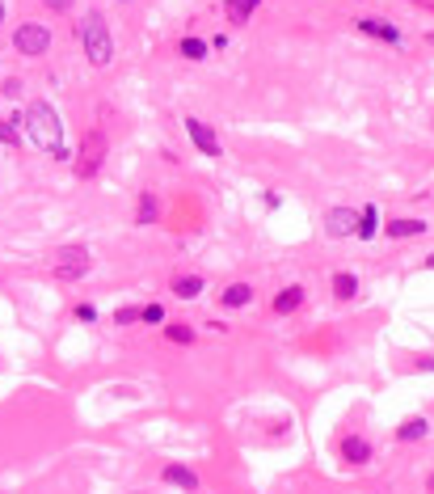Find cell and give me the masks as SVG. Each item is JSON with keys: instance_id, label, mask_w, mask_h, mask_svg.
<instances>
[{"instance_id": "6da1fadb", "label": "cell", "mask_w": 434, "mask_h": 494, "mask_svg": "<svg viewBox=\"0 0 434 494\" xmlns=\"http://www.w3.org/2000/svg\"><path fill=\"white\" fill-rule=\"evenodd\" d=\"M25 135L34 140V148H42L46 156L55 161H68V144H63V123H59V110L46 101V97H34L25 106Z\"/></svg>"}, {"instance_id": "7a4b0ae2", "label": "cell", "mask_w": 434, "mask_h": 494, "mask_svg": "<svg viewBox=\"0 0 434 494\" xmlns=\"http://www.w3.org/2000/svg\"><path fill=\"white\" fill-rule=\"evenodd\" d=\"M80 42H84V55H89L93 68H106V63L114 59V38H110V25H106L101 13H84V21H80Z\"/></svg>"}, {"instance_id": "3957f363", "label": "cell", "mask_w": 434, "mask_h": 494, "mask_svg": "<svg viewBox=\"0 0 434 494\" xmlns=\"http://www.w3.org/2000/svg\"><path fill=\"white\" fill-rule=\"evenodd\" d=\"M13 47H17V55H46L51 51V30L42 21H21L13 30Z\"/></svg>"}, {"instance_id": "277c9868", "label": "cell", "mask_w": 434, "mask_h": 494, "mask_svg": "<svg viewBox=\"0 0 434 494\" xmlns=\"http://www.w3.org/2000/svg\"><path fill=\"white\" fill-rule=\"evenodd\" d=\"M89 266H93V258H89L84 245H63V249H55V275H59V279L76 283L80 275H89Z\"/></svg>"}, {"instance_id": "5b68a950", "label": "cell", "mask_w": 434, "mask_h": 494, "mask_svg": "<svg viewBox=\"0 0 434 494\" xmlns=\"http://www.w3.org/2000/svg\"><path fill=\"white\" fill-rule=\"evenodd\" d=\"M101 161H106V135L101 131H89L84 144H80V156H76V173L80 178H93L101 169Z\"/></svg>"}, {"instance_id": "8992f818", "label": "cell", "mask_w": 434, "mask_h": 494, "mask_svg": "<svg viewBox=\"0 0 434 494\" xmlns=\"http://www.w3.org/2000/svg\"><path fill=\"white\" fill-rule=\"evenodd\" d=\"M186 135L194 140V148H198L203 156H211V161H219V156H224L219 135L211 131V123H203V118H186Z\"/></svg>"}, {"instance_id": "52a82bcc", "label": "cell", "mask_w": 434, "mask_h": 494, "mask_svg": "<svg viewBox=\"0 0 434 494\" xmlns=\"http://www.w3.org/2000/svg\"><path fill=\"white\" fill-rule=\"evenodd\" d=\"M355 228H359V211H350V207H333L325 216V233L329 237H355Z\"/></svg>"}, {"instance_id": "ba28073f", "label": "cell", "mask_w": 434, "mask_h": 494, "mask_svg": "<svg viewBox=\"0 0 434 494\" xmlns=\"http://www.w3.org/2000/svg\"><path fill=\"white\" fill-rule=\"evenodd\" d=\"M359 30H363V34H371V38H384V42H405L401 25H392L388 17H363V21H359Z\"/></svg>"}, {"instance_id": "9c48e42d", "label": "cell", "mask_w": 434, "mask_h": 494, "mask_svg": "<svg viewBox=\"0 0 434 494\" xmlns=\"http://www.w3.org/2000/svg\"><path fill=\"white\" fill-rule=\"evenodd\" d=\"M160 478H165L169 486H177V490H190V494L203 486V478H198L194 469H186V465H165V469H160Z\"/></svg>"}, {"instance_id": "30bf717a", "label": "cell", "mask_w": 434, "mask_h": 494, "mask_svg": "<svg viewBox=\"0 0 434 494\" xmlns=\"http://www.w3.org/2000/svg\"><path fill=\"white\" fill-rule=\"evenodd\" d=\"M342 461H350V465H367V461H371V440H363V436H346V440H342Z\"/></svg>"}, {"instance_id": "8fae6325", "label": "cell", "mask_w": 434, "mask_h": 494, "mask_svg": "<svg viewBox=\"0 0 434 494\" xmlns=\"http://www.w3.org/2000/svg\"><path fill=\"white\" fill-rule=\"evenodd\" d=\"M304 296H308V292H304L300 283H287V288H283V292L274 296V313H279V317H287V313H295V309L304 304Z\"/></svg>"}, {"instance_id": "7c38bea8", "label": "cell", "mask_w": 434, "mask_h": 494, "mask_svg": "<svg viewBox=\"0 0 434 494\" xmlns=\"http://www.w3.org/2000/svg\"><path fill=\"white\" fill-rule=\"evenodd\" d=\"M380 233V207L371 203V207H363L359 211V228H355V237H363V241H371Z\"/></svg>"}, {"instance_id": "4fadbf2b", "label": "cell", "mask_w": 434, "mask_h": 494, "mask_svg": "<svg viewBox=\"0 0 434 494\" xmlns=\"http://www.w3.org/2000/svg\"><path fill=\"white\" fill-rule=\"evenodd\" d=\"M262 0H224V13H228V21L232 25H245L249 17H253V8H257Z\"/></svg>"}, {"instance_id": "5bb4252c", "label": "cell", "mask_w": 434, "mask_h": 494, "mask_svg": "<svg viewBox=\"0 0 434 494\" xmlns=\"http://www.w3.org/2000/svg\"><path fill=\"white\" fill-rule=\"evenodd\" d=\"M156 216H160V203H156V194H152V190H143V194H139L135 224H143V228H148V224H156Z\"/></svg>"}, {"instance_id": "9a60e30c", "label": "cell", "mask_w": 434, "mask_h": 494, "mask_svg": "<svg viewBox=\"0 0 434 494\" xmlns=\"http://www.w3.org/2000/svg\"><path fill=\"white\" fill-rule=\"evenodd\" d=\"M384 233L388 237H422L426 233V220H388Z\"/></svg>"}, {"instance_id": "2e32d148", "label": "cell", "mask_w": 434, "mask_h": 494, "mask_svg": "<svg viewBox=\"0 0 434 494\" xmlns=\"http://www.w3.org/2000/svg\"><path fill=\"white\" fill-rule=\"evenodd\" d=\"M203 292V275H181V279H173V296L177 300H194Z\"/></svg>"}, {"instance_id": "e0dca14e", "label": "cell", "mask_w": 434, "mask_h": 494, "mask_svg": "<svg viewBox=\"0 0 434 494\" xmlns=\"http://www.w3.org/2000/svg\"><path fill=\"white\" fill-rule=\"evenodd\" d=\"M333 296H338V300H355V296H359V279H355L350 271H338V275H333Z\"/></svg>"}, {"instance_id": "ac0fdd59", "label": "cell", "mask_w": 434, "mask_h": 494, "mask_svg": "<svg viewBox=\"0 0 434 494\" xmlns=\"http://www.w3.org/2000/svg\"><path fill=\"white\" fill-rule=\"evenodd\" d=\"M253 300V288L249 283H232L228 292H224V309H245Z\"/></svg>"}, {"instance_id": "d6986e66", "label": "cell", "mask_w": 434, "mask_h": 494, "mask_svg": "<svg viewBox=\"0 0 434 494\" xmlns=\"http://www.w3.org/2000/svg\"><path fill=\"white\" fill-rule=\"evenodd\" d=\"M165 338L177 342V347H190L198 334H194V326H186V321H169V326H165Z\"/></svg>"}, {"instance_id": "ffe728a7", "label": "cell", "mask_w": 434, "mask_h": 494, "mask_svg": "<svg viewBox=\"0 0 434 494\" xmlns=\"http://www.w3.org/2000/svg\"><path fill=\"white\" fill-rule=\"evenodd\" d=\"M177 51H181L186 59H203V55H207V42H203V38H194V34H186V38L177 42Z\"/></svg>"}, {"instance_id": "44dd1931", "label": "cell", "mask_w": 434, "mask_h": 494, "mask_svg": "<svg viewBox=\"0 0 434 494\" xmlns=\"http://www.w3.org/2000/svg\"><path fill=\"white\" fill-rule=\"evenodd\" d=\"M426 431H430V423H426V419H409L405 427H397V436H401V440H426Z\"/></svg>"}, {"instance_id": "7402d4cb", "label": "cell", "mask_w": 434, "mask_h": 494, "mask_svg": "<svg viewBox=\"0 0 434 494\" xmlns=\"http://www.w3.org/2000/svg\"><path fill=\"white\" fill-rule=\"evenodd\" d=\"M17 118H0V144H21V131L13 127Z\"/></svg>"}, {"instance_id": "603a6c76", "label": "cell", "mask_w": 434, "mask_h": 494, "mask_svg": "<svg viewBox=\"0 0 434 494\" xmlns=\"http://www.w3.org/2000/svg\"><path fill=\"white\" fill-rule=\"evenodd\" d=\"M139 321L160 326V321H165V309H160V304H143V309H139Z\"/></svg>"}, {"instance_id": "cb8c5ba5", "label": "cell", "mask_w": 434, "mask_h": 494, "mask_svg": "<svg viewBox=\"0 0 434 494\" xmlns=\"http://www.w3.org/2000/svg\"><path fill=\"white\" fill-rule=\"evenodd\" d=\"M114 321H118V326H131V321H139V309H118Z\"/></svg>"}, {"instance_id": "d4e9b609", "label": "cell", "mask_w": 434, "mask_h": 494, "mask_svg": "<svg viewBox=\"0 0 434 494\" xmlns=\"http://www.w3.org/2000/svg\"><path fill=\"white\" fill-rule=\"evenodd\" d=\"M42 4H46L51 13H68V8H72V0H42Z\"/></svg>"}, {"instance_id": "484cf974", "label": "cell", "mask_w": 434, "mask_h": 494, "mask_svg": "<svg viewBox=\"0 0 434 494\" xmlns=\"http://www.w3.org/2000/svg\"><path fill=\"white\" fill-rule=\"evenodd\" d=\"M76 317H80V321H93V317H97V309H93V304H80V309H76Z\"/></svg>"}, {"instance_id": "4316f807", "label": "cell", "mask_w": 434, "mask_h": 494, "mask_svg": "<svg viewBox=\"0 0 434 494\" xmlns=\"http://www.w3.org/2000/svg\"><path fill=\"white\" fill-rule=\"evenodd\" d=\"M426 42H430V47H434V30H430V34H426Z\"/></svg>"}, {"instance_id": "83f0119b", "label": "cell", "mask_w": 434, "mask_h": 494, "mask_svg": "<svg viewBox=\"0 0 434 494\" xmlns=\"http://www.w3.org/2000/svg\"><path fill=\"white\" fill-rule=\"evenodd\" d=\"M426 266H430V271H434V254H430V258H426Z\"/></svg>"}, {"instance_id": "f1b7e54d", "label": "cell", "mask_w": 434, "mask_h": 494, "mask_svg": "<svg viewBox=\"0 0 434 494\" xmlns=\"http://www.w3.org/2000/svg\"><path fill=\"white\" fill-rule=\"evenodd\" d=\"M0 21H4V0H0Z\"/></svg>"}, {"instance_id": "f546056e", "label": "cell", "mask_w": 434, "mask_h": 494, "mask_svg": "<svg viewBox=\"0 0 434 494\" xmlns=\"http://www.w3.org/2000/svg\"><path fill=\"white\" fill-rule=\"evenodd\" d=\"M430 490H434V474H430Z\"/></svg>"}]
</instances>
